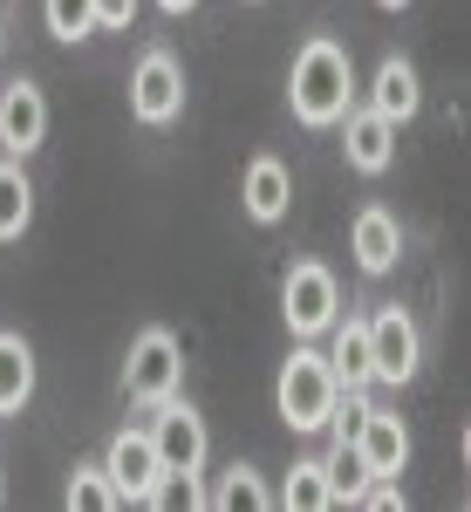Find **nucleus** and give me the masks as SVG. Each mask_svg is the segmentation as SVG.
<instances>
[{"label":"nucleus","mask_w":471,"mask_h":512,"mask_svg":"<svg viewBox=\"0 0 471 512\" xmlns=\"http://www.w3.org/2000/svg\"><path fill=\"white\" fill-rule=\"evenodd\" d=\"M28 219H35V185H28L21 158H7L0 164V239H21Z\"/></svg>","instance_id":"obj_17"},{"label":"nucleus","mask_w":471,"mask_h":512,"mask_svg":"<svg viewBox=\"0 0 471 512\" xmlns=\"http://www.w3.org/2000/svg\"><path fill=\"white\" fill-rule=\"evenodd\" d=\"M41 137H48V96H41L35 82L14 76L0 89V151L28 158V151H41Z\"/></svg>","instance_id":"obj_8"},{"label":"nucleus","mask_w":471,"mask_h":512,"mask_svg":"<svg viewBox=\"0 0 471 512\" xmlns=\"http://www.w3.org/2000/svg\"><path fill=\"white\" fill-rule=\"evenodd\" d=\"M157 7H164V14H185V7H198V0H157Z\"/></svg>","instance_id":"obj_25"},{"label":"nucleus","mask_w":471,"mask_h":512,"mask_svg":"<svg viewBox=\"0 0 471 512\" xmlns=\"http://www.w3.org/2000/svg\"><path fill=\"white\" fill-rule=\"evenodd\" d=\"M417 362H424V335H417V321L403 315V308L369 315V369H376V383H410Z\"/></svg>","instance_id":"obj_7"},{"label":"nucleus","mask_w":471,"mask_h":512,"mask_svg":"<svg viewBox=\"0 0 471 512\" xmlns=\"http://www.w3.org/2000/svg\"><path fill=\"white\" fill-rule=\"evenodd\" d=\"M335 369H328V355L321 349H294L280 362V383H274V410L287 431H321L328 424V410H335Z\"/></svg>","instance_id":"obj_2"},{"label":"nucleus","mask_w":471,"mask_h":512,"mask_svg":"<svg viewBox=\"0 0 471 512\" xmlns=\"http://www.w3.org/2000/svg\"><path fill=\"white\" fill-rule=\"evenodd\" d=\"M151 451L164 472H205V417H198L192 403H178V396H164L151 403Z\"/></svg>","instance_id":"obj_6"},{"label":"nucleus","mask_w":471,"mask_h":512,"mask_svg":"<svg viewBox=\"0 0 471 512\" xmlns=\"http://www.w3.org/2000/svg\"><path fill=\"white\" fill-rule=\"evenodd\" d=\"M280 506H287V512H328V506H335V485H328V472H321V458H308V465L287 472Z\"/></svg>","instance_id":"obj_18"},{"label":"nucleus","mask_w":471,"mask_h":512,"mask_svg":"<svg viewBox=\"0 0 471 512\" xmlns=\"http://www.w3.org/2000/svg\"><path fill=\"white\" fill-rule=\"evenodd\" d=\"M205 506H219V512H267V506H274V492L260 485V472H253V465H233Z\"/></svg>","instance_id":"obj_19"},{"label":"nucleus","mask_w":471,"mask_h":512,"mask_svg":"<svg viewBox=\"0 0 471 512\" xmlns=\"http://www.w3.org/2000/svg\"><path fill=\"white\" fill-rule=\"evenodd\" d=\"M0 499H7V485H0Z\"/></svg>","instance_id":"obj_27"},{"label":"nucleus","mask_w":471,"mask_h":512,"mask_svg":"<svg viewBox=\"0 0 471 512\" xmlns=\"http://www.w3.org/2000/svg\"><path fill=\"white\" fill-rule=\"evenodd\" d=\"M355 458H362L369 478H403V465H410V431H403V417H396V410H369L362 431H355Z\"/></svg>","instance_id":"obj_10"},{"label":"nucleus","mask_w":471,"mask_h":512,"mask_svg":"<svg viewBox=\"0 0 471 512\" xmlns=\"http://www.w3.org/2000/svg\"><path fill=\"white\" fill-rule=\"evenodd\" d=\"M349 246H355V267H362V274H390L396 253H403V226H396V212L362 205L355 226H349Z\"/></svg>","instance_id":"obj_12"},{"label":"nucleus","mask_w":471,"mask_h":512,"mask_svg":"<svg viewBox=\"0 0 471 512\" xmlns=\"http://www.w3.org/2000/svg\"><path fill=\"white\" fill-rule=\"evenodd\" d=\"M335 308H342L335 274H328L321 260H294V274H287V287H280V315H287V328H294V335H328Z\"/></svg>","instance_id":"obj_5"},{"label":"nucleus","mask_w":471,"mask_h":512,"mask_svg":"<svg viewBox=\"0 0 471 512\" xmlns=\"http://www.w3.org/2000/svg\"><path fill=\"white\" fill-rule=\"evenodd\" d=\"M239 198H246V212H253L260 226H274L280 212H287V198H294L287 164H280V158H253V164H246V185H239Z\"/></svg>","instance_id":"obj_14"},{"label":"nucleus","mask_w":471,"mask_h":512,"mask_svg":"<svg viewBox=\"0 0 471 512\" xmlns=\"http://www.w3.org/2000/svg\"><path fill=\"white\" fill-rule=\"evenodd\" d=\"M335 328V349H328V369L342 390H369L376 369H369V321H328Z\"/></svg>","instance_id":"obj_15"},{"label":"nucleus","mask_w":471,"mask_h":512,"mask_svg":"<svg viewBox=\"0 0 471 512\" xmlns=\"http://www.w3.org/2000/svg\"><path fill=\"white\" fill-rule=\"evenodd\" d=\"M349 89H355L349 48H342V41H328V35L301 41V55H294V69H287V103H294V117L308 123V130L342 123V110H349Z\"/></svg>","instance_id":"obj_1"},{"label":"nucleus","mask_w":471,"mask_h":512,"mask_svg":"<svg viewBox=\"0 0 471 512\" xmlns=\"http://www.w3.org/2000/svg\"><path fill=\"white\" fill-rule=\"evenodd\" d=\"M35 396V349L21 335H0V417H14Z\"/></svg>","instance_id":"obj_16"},{"label":"nucleus","mask_w":471,"mask_h":512,"mask_svg":"<svg viewBox=\"0 0 471 512\" xmlns=\"http://www.w3.org/2000/svg\"><path fill=\"white\" fill-rule=\"evenodd\" d=\"M41 14H48V35L55 41H82L96 28V0H41Z\"/></svg>","instance_id":"obj_22"},{"label":"nucleus","mask_w":471,"mask_h":512,"mask_svg":"<svg viewBox=\"0 0 471 512\" xmlns=\"http://www.w3.org/2000/svg\"><path fill=\"white\" fill-rule=\"evenodd\" d=\"M185 383V349H178V335L171 328H144L137 342H130V362H123V396L130 403H164V396H178Z\"/></svg>","instance_id":"obj_3"},{"label":"nucleus","mask_w":471,"mask_h":512,"mask_svg":"<svg viewBox=\"0 0 471 512\" xmlns=\"http://www.w3.org/2000/svg\"><path fill=\"white\" fill-rule=\"evenodd\" d=\"M383 7H410V0H383Z\"/></svg>","instance_id":"obj_26"},{"label":"nucleus","mask_w":471,"mask_h":512,"mask_svg":"<svg viewBox=\"0 0 471 512\" xmlns=\"http://www.w3.org/2000/svg\"><path fill=\"white\" fill-rule=\"evenodd\" d=\"M178 110H185V69H178V55L171 48H144L137 69H130V117L157 130Z\"/></svg>","instance_id":"obj_4"},{"label":"nucleus","mask_w":471,"mask_h":512,"mask_svg":"<svg viewBox=\"0 0 471 512\" xmlns=\"http://www.w3.org/2000/svg\"><path fill=\"white\" fill-rule=\"evenodd\" d=\"M69 506L76 512H117V485H110V472L103 465H76V478H69Z\"/></svg>","instance_id":"obj_20"},{"label":"nucleus","mask_w":471,"mask_h":512,"mask_svg":"<svg viewBox=\"0 0 471 512\" xmlns=\"http://www.w3.org/2000/svg\"><path fill=\"white\" fill-rule=\"evenodd\" d=\"M342 158H349V171H390L396 158V123L376 117V110H342Z\"/></svg>","instance_id":"obj_11"},{"label":"nucleus","mask_w":471,"mask_h":512,"mask_svg":"<svg viewBox=\"0 0 471 512\" xmlns=\"http://www.w3.org/2000/svg\"><path fill=\"white\" fill-rule=\"evenodd\" d=\"M321 472H328V485H335V506H349L355 492H362V458H355V444H342V437H335V451H328V458H321Z\"/></svg>","instance_id":"obj_23"},{"label":"nucleus","mask_w":471,"mask_h":512,"mask_svg":"<svg viewBox=\"0 0 471 512\" xmlns=\"http://www.w3.org/2000/svg\"><path fill=\"white\" fill-rule=\"evenodd\" d=\"M137 21V0H96V28H130Z\"/></svg>","instance_id":"obj_24"},{"label":"nucleus","mask_w":471,"mask_h":512,"mask_svg":"<svg viewBox=\"0 0 471 512\" xmlns=\"http://www.w3.org/2000/svg\"><path fill=\"white\" fill-rule=\"evenodd\" d=\"M417 103H424V82H417V69L403 62V55H390L383 69H376V82H369V110L390 123H410L417 117Z\"/></svg>","instance_id":"obj_13"},{"label":"nucleus","mask_w":471,"mask_h":512,"mask_svg":"<svg viewBox=\"0 0 471 512\" xmlns=\"http://www.w3.org/2000/svg\"><path fill=\"white\" fill-rule=\"evenodd\" d=\"M103 472H110V485H117L123 506H144V492L157 485V451H151V431H117L110 437V458H103Z\"/></svg>","instance_id":"obj_9"},{"label":"nucleus","mask_w":471,"mask_h":512,"mask_svg":"<svg viewBox=\"0 0 471 512\" xmlns=\"http://www.w3.org/2000/svg\"><path fill=\"white\" fill-rule=\"evenodd\" d=\"M144 506H157V512H198V506H205L198 472H157V485L144 492Z\"/></svg>","instance_id":"obj_21"}]
</instances>
